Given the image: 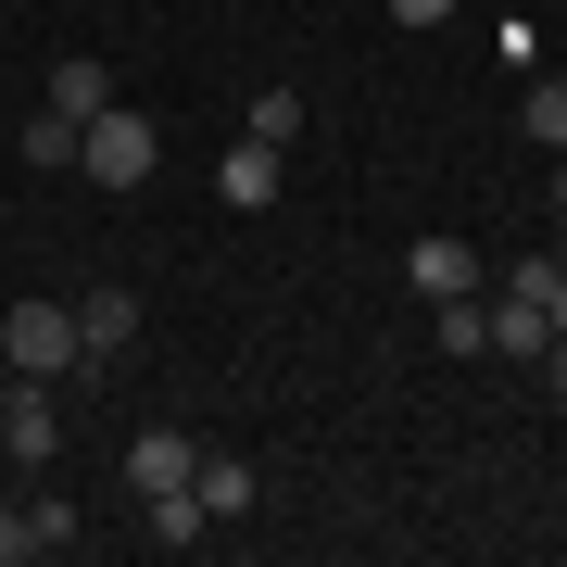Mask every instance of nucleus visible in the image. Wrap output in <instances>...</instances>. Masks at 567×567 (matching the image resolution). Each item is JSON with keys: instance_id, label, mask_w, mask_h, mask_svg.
Listing matches in <instances>:
<instances>
[{"instance_id": "obj_17", "label": "nucleus", "mask_w": 567, "mask_h": 567, "mask_svg": "<svg viewBox=\"0 0 567 567\" xmlns=\"http://www.w3.org/2000/svg\"><path fill=\"white\" fill-rule=\"evenodd\" d=\"M543 391H555V404H567V328H555V353H543Z\"/></svg>"}, {"instance_id": "obj_1", "label": "nucleus", "mask_w": 567, "mask_h": 567, "mask_svg": "<svg viewBox=\"0 0 567 567\" xmlns=\"http://www.w3.org/2000/svg\"><path fill=\"white\" fill-rule=\"evenodd\" d=\"M0 365H13V379H63V365H89L76 303H0Z\"/></svg>"}, {"instance_id": "obj_20", "label": "nucleus", "mask_w": 567, "mask_h": 567, "mask_svg": "<svg viewBox=\"0 0 567 567\" xmlns=\"http://www.w3.org/2000/svg\"><path fill=\"white\" fill-rule=\"evenodd\" d=\"M555 227H567V177H555Z\"/></svg>"}, {"instance_id": "obj_14", "label": "nucleus", "mask_w": 567, "mask_h": 567, "mask_svg": "<svg viewBox=\"0 0 567 567\" xmlns=\"http://www.w3.org/2000/svg\"><path fill=\"white\" fill-rule=\"evenodd\" d=\"M517 126H529L543 152H567V76H529V89H517Z\"/></svg>"}, {"instance_id": "obj_15", "label": "nucleus", "mask_w": 567, "mask_h": 567, "mask_svg": "<svg viewBox=\"0 0 567 567\" xmlns=\"http://www.w3.org/2000/svg\"><path fill=\"white\" fill-rule=\"evenodd\" d=\"M240 140H265V152H290V140H303V89H265V102L240 114Z\"/></svg>"}, {"instance_id": "obj_10", "label": "nucleus", "mask_w": 567, "mask_h": 567, "mask_svg": "<svg viewBox=\"0 0 567 567\" xmlns=\"http://www.w3.org/2000/svg\"><path fill=\"white\" fill-rule=\"evenodd\" d=\"M492 353H517V365H543V353H555V316L529 303V290H505V303H492Z\"/></svg>"}, {"instance_id": "obj_9", "label": "nucleus", "mask_w": 567, "mask_h": 567, "mask_svg": "<svg viewBox=\"0 0 567 567\" xmlns=\"http://www.w3.org/2000/svg\"><path fill=\"white\" fill-rule=\"evenodd\" d=\"M215 203H240V215H265V203H278V152H265V140H240V152L215 164Z\"/></svg>"}, {"instance_id": "obj_2", "label": "nucleus", "mask_w": 567, "mask_h": 567, "mask_svg": "<svg viewBox=\"0 0 567 567\" xmlns=\"http://www.w3.org/2000/svg\"><path fill=\"white\" fill-rule=\"evenodd\" d=\"M76 164H89L102 189H140L152 164H164V126H152V114H126V102H102V114L76 126Z\"/></svg>"}, {"instance_id": "obj_3", "label": "nucleus", "mask_w": 567, "mask_h": 567, "mask_svg": "<svg viewBox=\"0 0 567 567\" xmlns=\"http://www.w3.org/2000/svg\"><path fill=\"white\" fill-rule=\"evenodd\" d=\"M0 454H13V466H51V454H63L51 379H13V365H0Z\"/></svg>"}, {"instance_id": "obj_7", "label": "nucleus", "mask_w": 567, "mask_h": 567, "mask_svg": "<svg viewBox=\"0 0 567 567\" xmlns=\"http://www.w3.org/2000/svg\"><path fill=\"white\" fill-rule=\"evenodd\" d=\"M39 102H51L63 126H89V114H102V102H114V76H102V51H63V63H51V89H39Z\"/></svg>"}, {"instance_id": "obj_19", "label": "nucleus", "mask_w": 567, "mask_h": 567, "mask_svg": "<svg viewBox=\"0 0 567 567\" xmlns=\"http://www.w3.org/2000/svg\"><path fill=\"white\" fill-rule=\"evenodd\" d=\"M543 316H555V328H567V252H555V290H543Z\"/></svg>"}, {"instance_id": "obj_13", "label": "nucleus", "mask_w": 567, "mask_h": 567, "mask_svg": "<svg viewBox=\"0 0 567 567\" xmlns=\"http://www.w3.org/2000/svg\"><path fill=\"white\" fill-rule=\"evenodd\" d=\"M429 341L442 353H492V303L466 290V303H429Z\"/></svg>"}, {"instance_id": "obj_16", "label": "nucleus", "mask_w": 567, "mask_h": 567, "mask_svg": "<svg viewBox=\"0 0 567 567\" xmlns=\"http://www.w3.org/2000/svg\"><path fill=\"white\" fill-rule=\"evenodd\" d=\"M25 164H76V126H63L51 102H39V126H25Z\"/></svg>"}, {"instance_id": "obj_11", "label": "nucleus", "mask_w": 567, "mask_h": 567, "mask_svg": "<svg viewBox=\"0 0 567 567\" xmlns=\"http://www.w3.org/2000/svg\"><path fill=\"white\" fill-rule=\"evenodd\" d=\"M189 492H203V517H252V454H203Z\"/></svg>"}, {"instance_id": "obj_21", "label": "nucleus", "mask_w": 567, "mask_h": 567, "mask_svg": "<svg viewBox=\"0 0 567 567\" xmlns=\"http://www.w3.org/2000/svg\"><path fill=\"white\" fill-rule=\"evenodd\" d=\"M0 13H13V0H0Z\"/></svg>"}, {"instance_id": "obj_18", "label": "nucleus", "mask_w": 567, "mask_h": 567, "mask_svg": "<svg viewBox=\"0 0 567 567\" xmlns=\"http://www.w3.org/2000/svg\"><path fill=\"white\" fill-rule=\"evenodd\" d=\"M391 13H404V25H442V13H454V0H391Z\"/></svg>"}, {"instance_id": "obj_8", "label": "nucleus", "mask_w": 567, "mask_h": 567, "mask_svg": "<svg viewBox=\"0 0 567 567\" xmlns=\"http://www.w3.org/2000/svg\"><path fill=\"white\" fill-rule=\"evenodd\" d=\"M76 341H89V365H114L126 341H140V290H89V303H76Z\"/></svg>"}, {"instance_id": "obj_6", "label": "nucleus", "mask_w": 567, "mask_h": 567, "mask_svg": "<svg viewBox=\"0 0 567 567\" xmlns=\"http://www.w3.org/2000/svg\"><path fill=\"white\" fill-rule=\"evenodd\" d=\"M76 543V505H0V567H39Z\"/></svg>"}, {"instance_id": "obj_4", "label": "nucleus", "mask_w": 567, "mask_h": 567, "mask_svg": "<svg viewBox=\"0 0 567 567\" xmlns=\"http://www.w3.org/2000/svg\"><path fill=\"white\" fill-rule=\"evenodd\" d=\"M189 466H203L189 429H140V442H126V492H189Z\"/></svg>"}, {"instance_id": "obj_12", "label": "nucleus", "mask_w": 567, "mask_h": 567, "mask_svg": "<svg viewBox=\"0 0 567 567\" xmlns=\"http://www.w3.org/2000/svg\"><path fill=\"white\" fill-rule=\"evenodd\" d=\"M140 529L164 555H189V543H203V492H140Z\"/></svg>"}, {"instance_id": "obj_5", "label": "nucleus", "mask_w": 567, "mask_h": 567, "mask_svg": "<svg viewBox=\"0 0 567 567\" xmlns=\"http://www.w3.org/2000/svg\"><path fill=\"white\" fill-rule=\"evenodd\" d=\"M404 278H416V303H466L480 290V240H416Z\"/></svg>"}]
</instances>
